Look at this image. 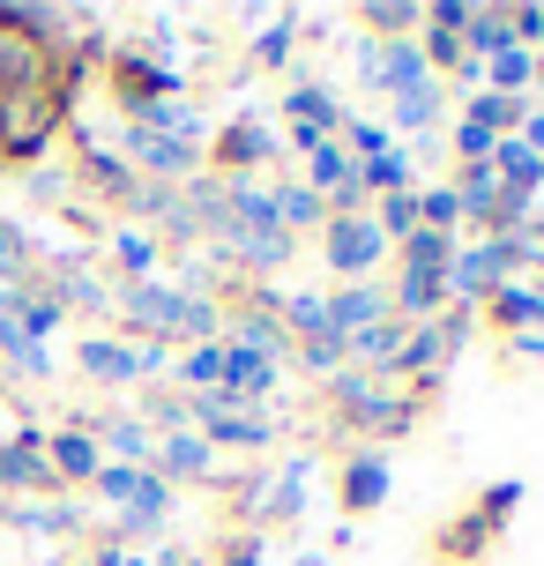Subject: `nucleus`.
Instances as JSON below:
<instances>
[{
    "instance_id": "17",
    "label": "nucleus",
    "mask_w": 544,
    "mask_h": 566,
    "mask_svg": "<svg viewBox=\"0 0 544 566\" xmlns=\"http://www.w3.org/2000/svg\"><path fill=\"white\" fill-rule=\"evenodd\" d=\"M388 484H396L388 454H380V448H358V454L344 462V507H351V514H373L380 500H388Z\"/></svg>"
},
{
    "instance_id": "28",
    "label": "nucleus",
    "mask_w": 544,
    "mask_h": 566,
    "mask_svg": "<svg viewBox=\"0 0 544 566\" xmlns=\"http://www.w3.org/2000/svg\"><path fill=\"white\" fill-rule=\"evenodd\" d=\"M224 366H231L224 343H195V350H172V373H179V388H187V396H209V388H224Z\"/></svg>"
},
{
    "instance_id": "7",
    "label": "nucleus",
    "mask_w": 544,
    "mask_h": 566,
    "mask_svg": "<svg viewBox=\"0 0 544 566\" xmlns=\"http://www.w3.org/2000/svg\"><path fill=\"white\" fill-rule=\"evenodd\" d=\"M60 83H75V75H67L45 45H30L23 30L0 15V90H60Z\"/></svg>"
},
{
    "instance_id": "46",
    "label": "nucleus",
    "mask_w": 544,
    "mask_h": 566,
    "mask_svg": "<svg viewBox=\"0 0 544 566\" xmlns=\"http://www.w3.org/2000/svg\"><path fill=\"white\" fill-rule=\"evenodd\" d=\"M135 366H143V380L172 373V343H135Z\"/></svg>"
},
{
    "instance_id": "16",
    "label": "nucleus",
    "mask_w": 544,
    "mask_h": 566,
    "mask_svg": "<svg viewBox=\"0 0 544 566\" xmlns=\"http://www.w3.org/2000/svg\"><path fill=\"white\" fill-rule=\"evenodd\" d=\"M344 358L358 373H373V380H388V373L402 366V321H373V328L344 336Z\"/></svg>"
},
{
    "instance_id": "49",
    "label": "nucleus",
    "mask_w": 544,
    "mask_h": 566,
    "mask_svg": "<svg viewBox=\"0 0 544 566\" xmlns=\"http://www.w3.org/2000/svg\"><path fill=\"white\" fill-rule=\"evenodd\" d=\"M508 350L515 358H544V336H508Z\"/></svg>"
},
{
    "instance_id": "32",
    "label": "nucleus",
    "mask_w": 544,
    "mask_h": 566,
    "mask_svg": "<svg viewBox=\"0 0 544 566\" xmlns=\"http://www.w3.org/2000/svg\"><path fill=\"white\" fill-rule=\"evenodd\" d=\"M410 171H418V165H410V149L396 142V149H380V157L358 165V187H366V201L373 195H402V187H410Z\"/></svg>"
},
{
    "instance_id": "45",
    "label": "nucleus",
    "mask_w": 544,
    "mask_h": 566,
    "mask_svg": "<svg viewBox=\"0 0 544 566\" xmlns=\"http://www.w3.org/2000/svg\"><path fill=\"white\" fill-rule=\"evenodd\" d=\"M462 23H470V0H432L426 8V30H456L462 38Z\"/></svg>"
},
{
    "instance_id": "35",
    "label": "nucleus",
    "mask_w": 544,
    "mask_h": 566,
    "mask_svg": "<svg viewBox=\"0 0 544 566\" xmlns=\"http://www.w3.org/2000/svg\"><path fill=\"white\" fill-rule=\"evenodd\" d=\"M291 45H299V15H269V23H261V38L247 45V53H254V67H284Z\"/></svg>"
},
{
    "instance_id": "25",
    "label": "nucleus",
    "mask_w": 544,
    "mask_h": 566,
    "mask_svg": "<svg viewBox=\"0 0 544 566\" xmlns=\"http://www.w3.org/2000/svg\"><path fill=\"white\" fill-rule=\"evenodd\" d=\"M75 179H90L97 195H113V201H127L135 187H143V179L127 171V157H119V149H97V142H83V157H75Z\"/></svg>"
},
{
    "instance_id": "2",
    "label": "nucleus",
    "mask_w": 544,
    "mask_h": 566,
    "mask_svg": "<svg viewBox=\"0 0 544 566\" xmlns=\"http://www.w3.org/2000/svg\"><path fill=\"white\" fill-rule=\"evenodd\" d=\"M328 396H336V410H344L358 432H380V440H396V432L418 424V396H396L388 380H373V373H358V366L336 373V380H328Z\"/></svg>"
},
{
    "instance_id": "9",
    "label": "nucleus",
    "mask_w": 544,
    "mask_h": 566,
    "mask_svg": "<svg viewBox=\"0 0 544 566\" xmlns=\"http://www.w3.org/2000/svg\"><path fill=\"white\" fill-rule=\"evenodd\" d=\"M209 149H217L224 179H254L261 165H276V149H284V142H276V135H269V127H261L254 113H247V119H231V127H224L217 142H209Z\"/></svg>"
},
{
    "instance_id": "21",
    "label": "nucleus",
    "mask_w": 544,
    "mask_h": 566,
    "mask_svg": "<svg viewBox=\"0 0 544 566\" xmlns=\"http://www.w3.org/2000/svg\"><path fill=\"white\" fill-rule=\"evenodd\" d=\"M537 75H544V53H522V45H508V53L485 60L492 97H537Z\"/></svg>"
},
{
    "instance_id": "10",
    "label": "nucleus",
    "mask_w": 544,
    "mask_h": 566,
    "mask_svg": "<svg viewBox=\"0 0 544 566\" xmlns=\"http://www.w3.org/2000/svg\"><path fill=\"white\" fill-rule=\"evenodd\" d=\"M90 440H97V454H105V462H127V470H149V462H157V432H149L135 410L97 418V424H90Z\"/></svg>"
},
{
    "instance_id": "18",
    "label": "nucleus",
    "mask_w": 544,
    "mask_h": 566,
    "mask_svg": "<svg viewBox=\"0 0 544 566\" xmlns=\"http://www.w3.org/2000/svg\"><path fill=\"white\" fill-rule=\"evenodd\" d=\"M306 478H314V454H284V470L269 478L254 522H299V514H306Z\"/></svg>"
},
{
    "instance_id": "48",
    "label": "nucleus",
    "mask_w": 544,
    "mask_h": 566,
    "mask_svg": "<svg viewBox=\"0 0 544 566\" xmlns=\"http://www.w3.org/2000/svg\"><path fill=\"white\" fill-rule=\"evenodd\" d=\"M224 566H261V544H254V537H231V552H224Z\"/></svg>"
},
{
    "instance_id": "11",
    "label": "nucleus",
    "mask_w": 544,
    "mask_h": 566,
    "mask_svg": "<svg viewBox=\"0 0 544 566\" xmlns=\"http://www.w3.org/2000/svg\"><path fill=\"white\" fill-rule=\"evenodd\" d=\"M75 366H83L97 388H143L135 343H119V336H83V343H75Z\"/></svg>"
},
{
    "instance_id": "24",
    "label": "nucleus",
    "mask_w": 544,
    "mask_h": 566,
    "mask_svg": "<svg viewBox=\"0 0 544 566\" xmlns=\"http://www.w3.org/2000/svg\"><path fill=\"white\" fill-rule=\"evenodd\" d=\"M508 45H515V30H508V0H500V8H478V0H470V23H462V60H478V67H485V60L508 53Z\"/></svg>"
},
{
    "instance_id": "22",
    "label": "nucleus",
    "mask_w": 544,
    "mask_h": 566,
    "mask_svg": "<svg viewBox=\"0 0 544 566\" xmlns=\"http://www.w3.org/2000/svg\"><path fill=\"white\" fill-rule=\"evenodd\" d=\"M284 113H291V127H321V135H336L344 127V97L328 83H291L284 90Z\"/></svg>"
},
{
    "instance_id": "38",
    "label": "nucleus",
    "mask_w": 544,
    "mask_h": 566,
    "mask_svg": "<svg viewBox=\"0 0 544 566\" xmlns=\"http://www.w3.org/2000/svg\"><path fill=\"white\" fill-rule=\"evenodd\" d=\"M149 470H127V462H105V470H97V478H90V492H97V500H105V507H127V500H135V484H143Z\"/></svg>"
},
{
    "instance_id": "23",
    "label": "nucleus",
    "mask_w": 544,
    "mask_h": 566,
    "mask_svg": "<svg viewBox=\"0 0 544 566\" xmlns=\"http://www.w3.org/2000/svg\"><path fill=\"white\" fill-rule=\"evenodd\" d=\"M492 179L515 187V195H537V187H544V157L522 135H500V142H492Z\"/></svg>"
},
{
    "instance_id": "40",
    "label": "nucleus",
    "mask_w": 544,
    "mask_h": 566,
    "mask_svg": "<svg viewBox=\"0 0 544 566\" xmlns=\"http://www.w3.org/2000/svg\"><path fill=\"white\" fill-rule=\"evenodd\" d=\"M500 247H508V261H515V276H530V269H544V217H530L522 231H508Z\"/></svg>"
},
{
    "instance_id": "26",
    "label": "nucleus",
    "mask_w": 544,
    "mask_h": 566,
    "mask_svg": "<svg viewBox=\"0 0 544 566\" xmlns=\"http://www.w3.org/2000/svg\"><path fill=\"white\" fill-rule=\"evenodd\" d=\"M38 283L60 298V313H75V306H83V313H113V291L90 276V269H75V261H67V269H53V276H38Z\"/></svg>"
},
{
    "instance_id": "37",
    "label": "nucleus",
    "mask_w": 544,
    "mask_h": 566,
    "mask_svg": "<svg viewBox=\"0 0 544 566\" xmlns=\"http://www.w3.org/2000/svg\"><path fill=\"white\" fill-rule=\"evenodd\" d=\"M418 224L426 231H462V209H456V187H418Z\"/></svg>"
},
{
    "instance_id": "33",
    "label": "nucleus",
    "mask_w": 544,
    "mask_h": 566,
    "mask_svg": "<svg viewBox=\"0 0 544 566\" xmlns=\"http://www.w3.org/2000/svg\"><path fill=\"white\" fill-rule=\"evenodd\" d=\"M113 261L127 269V283H143L149 269H157V231H143V224H119V231H113Z\"/></svg>"
},
{
    "instance_id": "1",
    "label": "nucleus",
    "mask_w": 544,
    "mask_h": 566,
    "mask_svg": "<svg viewBox=\"0 0 544 566\" xmlns=\"http://www.w3.org/2000/svg\"><path fill=\"white\" fill-rule=\"evenodd\" d=\"M75 83L60 90H0V157L8 165H45V149L67 135V105Z\"/></svg>"
},
{
    "instance_id": "30",
    "label": "nucleus",
    "mask_w": 544,
    "mask_h": 566,
    "mask_svg": "<svg viewBox=\"0 0 544 566\" xmlns=\"http://www.w3.org/2000/svg\"><path fill=\"white\" fill-rule=\"evenodd\" d=\"M440 105H448V90L440 83H426V90H410V97H396L388 105V127H402V135H440Z\"/></svg>"
},
{
    "instance_id": "43",
    "label": "nucleus",
    "mask_w": 544,
    "mask_h": 566,
    "mask_svg": "<svg viewBox=\"0 0 544 566\" xmlns=\"http://www.w3.org/2000/svg\"><path fill=\"white\" fill-rule=\"evenodd\" d=\"M23 187L38 201H60V195H67V171H60V165H23Z\"/></svg>"
},
{
    "instance_id": "12",
    "label": "nucleus",
    "mask_w": 544,
    "mask_h": 566,
    "mask_svg": "<svg viewBox=\"0 0 544 566\" xmlns=\"http://www.w3.org/2000/svg\"><path fill=\"white\" fill-rule=\"evenodd\" d=\"M45 470H53V484H90L97 470H105V454H97V440H90V424H60L53 440H45Z\"/></svg>"
},
{
    "instance_id": "13",
    "label": "nucleus",
    "mask_w": 544,
    "mask_h": 566,
    "mask_svg": "<svg viewBox=\"0 0 544 566\" xmlns=\"http://www.w3.org/2000/svg\"><path fill=\"white\" fill-rule=\"evenodd\" d=\"M149 470H157L165 484H201L209 470H217V448L187 424V432H165V440H157V462H149Z\"/></svg>"
},
{
    "instance_id": "15",
    "label": "nucleus",
    "mask_w": 544,
    "mask_h": 566,
    "mask_svg": "<svg viewBox=\"0 0 544 566\" xmlns=\"http://www.w3.org/2000/svg\"><path fill=\"white\" fill-rule=\"evenodd\" d=\"M373 321H396L388 313V283H344V291H328V328L336 336H358Z\"/></svg>"
},
{
    "instance_id": "6",
    "label": "nucleus",
    "mask_w": 544,
    "mask_h": 566,
    "mask_svg": "<svg viewBox=\"0 0 544 566\" xmlns=\"http://www.w3.org/2000/svg\"><path fill=\"white\" fill-rule=\"evenodd\" d=\"M462 328H470V306H448L440 321L402 328V366H396V373H418V380H432V373H440V366L462 350Z\"/></svg>"
},
{
    "instance_id": "36",
    "label": "nucleus",
    "mask_w": 544,
    "mask_h": 566,
    "mask_svg": "<svg viewBox=\"0 0 544 566\" xmlns=\"http://www.w3.org/2000/svg\"><path fill=\"white\" fill-rule=\"evenodd\" d=\"M291 350H299V366L314 373L321 388H328V380L351 366V358H344V336H314V343H291Z\"/></svg>"
},
{
    "instance_id": "44",
    "label": "nucleus",
    "mask_w": 544,
    "mask_h": 566,
    "mask_svg": "<svg viewBox=\"0 0 544 566\" xmlns=\"http://www.w3.org/2000/svg\"><path fill=\"white\" fill-rule=\"evenodd\" d=\"M508 507H522V484H515V478H508V484H492L485 500H478V514H485L492 530H500V522H508Z\"/></svg>"
},
{
    "instance_id": "8",
    "label": "nucleus",
    "mask_w": 544,
    "mask_h": 566,
    "mask_svg": "<svg viewBox=\"0 0 544 566\" xmlns=\"http://www.w3.org/2000/svg\"><path fill=\"white\" fill-rule=\"evenodd\" d=\"M119 113H127V127L172 135V142H187V149H209V142H217V127H209V113H201L195 97H157V105H119Z\"/></svg>"
},
{
    "instance_id": "41",
    "label": "nucleus",
    "mask_w": 544,
    "mask_h": 566,
    "mask_svg": "<svg viewBox=\"0 0 544 566\" xmlns=\"http://www.w3.org/2000/svg\"><path fill=\"white\" fill-rule=\"evenodd\" d=\"M448 142H456V165H492V135H485V127L456 119V127H448Z\"/></svg>"
},
{
    "instance_id": "27",
    "label": "nucleus",
    "mask_w": 544,
    "mask_h": 566,
    "mask_svg": "<svg viewBox=\"0 0 544 566\" xmlns=\"http://www.w3.org/2000/svg\"><path fill=\"white\" fill-rule=\"evenodd\" d=\"M456 254H462L456 231H426V224H418L396 247V269H432V276H448V269H456Z\"/></svg>"
},
{
    "instance_id": "39",
    "label": "nucleus",
    "mask_w": 544,
    "mask_h": 566,
    "mask_svg": "<svg viewBox=\"0 0 544 566\" xmlns=\"http://www.w3.org/2000/svg\"><path fill=\"white\" fill-rule=\"evenodd\" d=\"M143 424L157 432V440H165V432H187V396H172V388H149Z\"/></svg>"
},
{
    "instance_id": "29",
    "label": "nucleus",
    "mask_w": 544,
    "mask_h": 566,
    "mask_svg": "<svg viewBox=\"0 0 544 566\" xmlns=\"http://www.w3.org/2000/svg\"><path fill=\"white\" fill-rule=\"evenodd\" d=\"M8 530H30V537H45V544H67L83 522H75V507H38V500H15V507L0 514Z\"/></svg>"
},
{
    "instance_id": "20",
    "label": "nucleus",
    "mask_w": 544,
    "mask_h": 566,
    "mask_svg": "<svg viewBox=\"0 0 544 566\" xmlns=\"http://www.w3.org/2000/svg\"><path fill=\"white\" fill-rule=\"evenodd\" d=\"M269 201H276V224H284V239L328 224V201H321L306 179H276V187H269Z\"/></svg>"
},
{
    "instance_id": "5",
    "label": "nucleus",
    "mask_w": 544,
    "mask_h": 566,
    "mask_svg": "<svg viewBox=\"0 0 544 566\" xmlns=\"http://www.w3.org/2000/svg\"><path fill=\"white\" fill-rule=\"evenodd\" d=\"M500 283H515L508 247H500V239H470L456 254V269H448V306H485Z\"/></svg>"
},
{
    "instance_id": "3",
    "label": "nucleus",
    "mask_w": 544,
    "mask_h": 566,
    "mask_svg": "<svg viewBox=\"0 0 544 566\" xmlns=\"http://www.w3.org/2000/svg\"><path fill=\"white\" fill-rule=\"evenodd\" d=\"M388 254H396V247L380 239V224H373L366 209H358V217H328V224H321V261H328V276L373 283Z\"/></svg>"
},
{
    "instance_id": "4",
    "label": "nucleus",
    "mask_w": 544,
    "mask_h": 566,
    "mask_svg": "<svg viewBox=\"0 0 544 566\" xmlns=\"http://www.w3.org/2000/svg\"><path fill=\"white\" fill-rule=\"evenodd\" d=\"M179 306H187V291H172L165 276H143V283H119L113 291V313L143 343H172L179 336Z\"/></svg>"
},
{
    "instance_id": "14",
    "label": "nucleus",
    "mask_w": 544,
    "mask_h": 566,
    "mask_svg": "<svg viewBox=\"0 0 544 566\" xmlns=\"http://www.w3.org/2000/svg\"><path fill=\"white\" fill-rule=\"evenodd\" d=\"M388 313H402L410 328H418V321H440V313H448V276H432V269H396Z\"/></svg>"
},
{
    "instance_id": "47",
    "label": "nucleus",
    "mask_w": 544,
    "mask_h": 566,
    "mask_svg": "<svg viewBox=\"0 0 544 566\" xmlns=\"http://www.w3.org/2000/svg\"><path fill=\"white\" fill-rule=\"evenodd\" d=\"M90 566H157V559H149V552H127V544H97Z\"/></svg>"
},
{
    "instance_id": "31",
    "label": "nucleus",
    "mask_w": 544,
    "mask_h": 566,
    "mask_svg": "<svg viewBox=\"0 0 544 566\" xmlns=\"http://www.w3.org/2000/svg\"><path fill=\"white\" fill-rule=\"evenodd\" d=\"M358 23H366L373 45H396V38H410V30H426V8H418V0H373Z\"/></svg>"
},
{
    "instance_id": "42",
    "label": "nucleus",
    "mask_w": 544,
    "mask_h": 566,
    "mask_svg": "<svg viewBox=\"0 0 544 566\" xmlns=\"http://www.w3.org/2000/svg\"><path fill=\"white\" fill-rule=\"evenodd\" d=\"M485 537H492V522H485V514H470L462 530H448V537H440V552H448V559H470Z\"/></svg>"
},
{
    "instance_id": "34",
    "label": "nucleus",
    "mask_w": 544,
    "mask_h": 566,
    "mask_svg": "<svg viewBox=\"0 0 544 566\" xmlns=\"http://www.w3.org/2000/svg\"><path fill=\"white\" fill-rule=\"evenodd\" d=\"M336 142H344L351 157L366 165V157H380V149H396V127H388V119H351V113H344V127H336Z\"/></svg>"
},
{
    "instance_id": "19",
    "label": "nucleus",
    "mask_w": 544,
    "mask_h": 566,
    "mask_svg": "<svg viewBox=\"0 0 544 566\" xmlns=\"http://www.w3.org/2000/svg\"><path fill=\"white\" fill-rule=\"evenodd\" d=\"M485 313L508 328V336H537L544 328V291L537 283H500V291L485 298Z\"/></svg>"
}]
</instances>
